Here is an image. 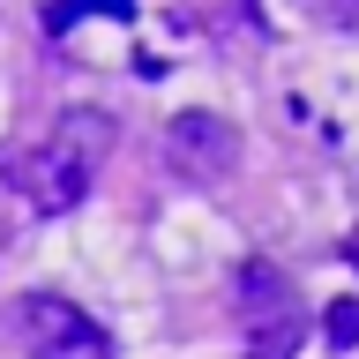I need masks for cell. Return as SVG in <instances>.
<instances>
[{
    "mask_svg": "<svg viewBox=\"0 0 359 359\" xmlns=\"http://www.w3.org/2000/svg\"><path fill=\"white\" fill-rule=\"evenodd\" d=\"M105 157H112V120L75 105L8 165V180H15V195L30 202V210H75V202L90 195V180L105 172Z\"/></svg>",
    "mask_w": 359,
    "mask_h": 359,
    "instance_id": "1",
    "label": "cell"
},
{
    "mask_svg": "<svg viewBox=\"0 0 359 359\" xmlns=\"http://www.w3.org/2000/svg\"><path fill=\"white\" fill-rule=\"evenodd\" d=\"M8 330H15V344L30 359H112V330L90 322L60 292H22L15 314H8Z\"/></svg>",
    "mask_w": 359,
    "mask_h": 359,
    "instance_id": "2",
    "label": "cell"
},
{
    "mask_svg": "<svg viewBox=\"0 0 359 359\" xmlns=\"http://www.w3.org/2000/svg\"><path fill=\"white\" fill-rule=\"evenodd\" d=\"M240 337H247V359H299V344H307L299 292L269 262H247L240 277Z\"/></svg>",
    "mask_w": 359,
    "mask_h": 359,
    "instance_id": "3",
    "label": "cell"
},
{
    "mask_svg": "<svg viewBox=\"0 0 359 359\" xmlns=\"http://www.w3.org/2000/svg\"><path fill=\"white\" fill-rule=\"evenodd\" d=\"M165 150H172V165L187 180H224L232 157H240V135H232V120H217V112H180L172 128H165Z\"/></svg>",
    "mask_w": 359,
    "mask_h": 359,
    "instance_id": "4",
    "label": "cell"
},
{
    "mask_svg": "<svg viewBox=\"0 0 359 359\" xmlns=\"http://www.w3.org/2000/svg\"><path fill=\"white\" fill-rule=\"evenodd\" d=\"M83 8H97V15H112V22H128V15H135V0H60V8H45V30L60 38V30L83 15Z\"/></svg>",
    "mask_w": 359,
    "mask_h": 359,
    "instance_id": "5",
    "label": "cell"
},
{
    "mask_svg": "<svg viewBox=\"0 0 359 359\" xmlns=\"http://www.w3.org/2000/svg\"><path fill=\"white\" fill-rule=\"evenodd\" d=\"M322 330H330V344H337V352H352V344H359V299H337Z\"/></svg>",
    "mask_w": 359,
    "mask_h": 359,
    "instance_id": "6",
    "label": "cell"
},
{
    "mask_svg": "<svg viewBox=\"0 0 359 359\" xmlns=\"http://www.w3.org/2000/svg\"><path fill=\"white\" fill-rule=\"evenodd\" d=\"M307 8L322 22H352V30H359V0H307Z\"/></svg>",
    "mask_w": 359,
    "mask_h": 359,
    "instance_id": "7",
    "label": "cell"
}]
</instances>
